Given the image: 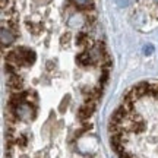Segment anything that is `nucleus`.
Instances as JSON below:
<instances>
[{
  "label": "nucleus",
  "mask_w": 158,
  "mask_h": 158,
  "mask_svg": "<svg viewBox=\"0 0 158 158\" xmlns=\"http://www.w3.org/2000/svg\"><path fill=\"white\" fill-rule=\"evenodd\" d=\"M85 18V16H84ZM84 18H81V16H78V15H76V13H75V15H72V16L69 18V21H68V25L69 27H70V28H76V27H78L79 23V19H84Z\"/></svg>",
  "instance_id": "7"
},
{
  "label": "nucleus",
  "mask_w": 158,
  "mask_h": 158,
  "mask_svg": "<svg viewBox=\"0 0 158 158\" xmlns=\"http://www.w3.org/2000/svg\"><path fill=\"white\" fill-rule=\"evenodd\" d=\"M18 35L12 31L9 27L6 28V27H3L2 28V45H3V48H5L6 45H10L15 40H16Z\"/></svg>",
  "instance_id": "4"
},
{
  "label": "nucleus",
  "mask_w": 158,
  "mask_h": 158,
  "mask_svg": "<svg viewBox=\"0 0 158 158\" xmlns=\"http://www.w3.org/2000/svg\"><path fill=\"white\" fill-rule=\"evenodd\" d=\"M152 51H154V47H152V45H147V47L143 48V53H145V54H151Z\"/></svg>",
  "instance_id": "12"
},
{
  "label": "nucleus",
  "mask_w": 158,
  "mask_h": 158,
  "mask_svg": "<svg viewBox=\"0 0 158 158\" xmlns=\"http://www.w3.org/2000/svg\"><path fill=\"white\" fill-rule=\"evenodd\" d=\"M70 37H72V35H70V32L63 34L62 38H60V43H62V44H64V43H69V41H70Z\"/></svg>",
  "instance_id": "10"
},
{
  "label": "nucleus",
  "mask_w": 158,
  "mask_h": 158,
  "mask_svg": "<svg viewBox=\"0 0 158 158\" xmlns=\"http://www.w3.org/2000/svg\"><path fill=\"white\" fill-rule=\"evenodd\" d=\"M69 100H70V97H66V98H64V100H63L62 101V104H60V108H59V110H60V113H64V110H66V108H68V106H69Z\"/></svg>",
  "instance_id": "9"
},
{
  "label": "nucleus",
  "mask_w": 158,
  "mask_h": 158,
  "mask_svg": "<svg viewBox=\"0 0 158 158\" xmlns=\"http://www.w3.org/2000/svg\"><path fill=\"white\" fill-rule=\"evenodd\" d=\"M45 68H47V70H48V72H51V70L54 69V63L51 62V60H48V62L45 63Z\"/></svg>",
  "instance_id": "11"
},
{
  "label": "nucleus",
  "mask_w": 158,
  "mask_h": 158,
  "mask_svg": "<svg viewBox=\"0 0 158 158\" xmlns=\"http://www.w3.org/2000/svg\"><path fill=\"white\" fill-rule=\"evenodd\" d=\"M27 142H28V138H27L25 135H21V136H19V138L16 139V143L19 145V147H22V148L27 147Z\"/></svg>",
  "instance_id": "8"
},
{
  "label": "nucleus",
  "mask_w": 158,
  "mask_h": 158,
  "mask_svg": "<svg viewBox=\"0 0 158 158\" xmlns=\"http://www.w3.org/2000/svg\"><path fill=\"white\" fill-rule=\"evenodd\" d=\"M7 86L10 88L12 92H21V89L23 86L22 78L19 75H10V78L7 81Z\"/></svg>",
  "instance_id": "5"
},
{
  "label": "nucleus",
  "mask_w": 158,
  "mask_h": 158,
  "mask_svg": "<svg viewBox=\"0 0 158 158\" xmlns=\"http://www.w3.org/2000/svg\"><path fill=\"white\" fill-rule=\"evenodd\" d=\"M73 5L79 7L81 10H94V0H72Z\"/></svg>",
  "instance_id": "6"
},
{
  "label": "nucleus",
  "mask_w": 158,
  "mask_h": 158,
  "mask_svg": "<svg viewBox=\"0 0 158 158\" xmlns=\"http://www.w3.org/2000/svg\"><path fill=\"white\" fill-rule=\"evenodd\" d=\"M76 62H78L81 66H84V68H86V66H94V64H95L94 59L91 57L89 48H85L82 53H79L78 57H76Z\"/></svg>",
  "instance_id": "3"
},
{
  "label": "nucleus",
  "mask_w": 158,
  "mask_h": 158,
  "mask_svg": "<svg viewBox=\"0 0 158 158\" xmlns=\"http://www.w3.org/2000/svg\"><path fill=\"white\" fill-rule=\"evenodd\" d=\"M94 108H95V102H85L84 106L79 108L78 117L81 118L82 122L88 120V118L92 116V113H94Z\"/></svg>",
  "instance_id": "2"
},
{
  "label": "nucleus",
  "mask_w": 158,
  "mask_h": 158,
  "mask_svg": "<svg viewBox=\"0 0 158 158\" xmlns=\"http://www.w3.org/2000/svg\"><path fill=\"white\" fill-rule=\"evenodd\" d=\"M16 50H18V53H19L21 59H22L23 66H31V64H34L35 59H37L34 50H31V48L27 47V45H19V47H16Z\"/></svg>",
  "instance_id": "1"
}]
</instances>
